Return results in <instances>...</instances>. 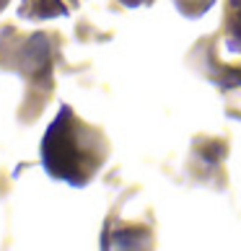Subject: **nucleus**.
Instances as JSON below:
<instances>
[{
  "label": "nucleus",
  "mask_w": 241,
  "mask_h": 251,
  "mask_svg": "<svg viewBox=\"0 0 241 251\" xmlns=\"http://www.w3.org/2000/svg\"><path fill=\"white\" fill-rule=\"evenodd\" d=\"M94 155H96L94 148H88L78 132H73V125L68 127V132H62L60 122L52 125L47 145H44V158H47L52 174H60L73 181H76V176L88 179L94 166H99V161H94Z\"/></svg>",
  "instance_id": "f257e3e1"
}]
</instances>
